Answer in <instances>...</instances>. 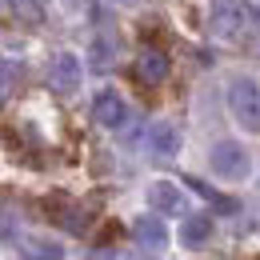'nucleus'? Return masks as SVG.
Returning <instances> with one entry per match:
<instances>
[{"label": "nucleus", "instance_id": "nucleus-1", "mask_svg": "<svg viewBox=\"0 0 260 260\" xmlns=\"http://www.w3.org/2000/svg\"><path fill=\"white\" fill-rule=\"evenodd\" d=\"M228 112H232V120L240 128L260 132V84L256 80L240 76V80L228 84Z\"/></svg>", "mask_w": 260, "mask_h": 260}, {"label": "nucleus", "instance_id": "nucleus-2", "mask_svg": "<svg viewBox=\"0 0 260 260\" xmlns=\"http://www.w3.org/2000/svg\"><path fill=\"white\" fill-rule=\"evenodd\" d=\"M208 160H212V172L224 176V180H244V176L252 172V156H248L244 144H236V140H220V144H212Z\"/></svg>", "mask_w": 260, "mask_h": 260}, {"label": "nucleus", "instance_id": "nucleus-3", "mask_svg": "<svg viewBox=\"0 0 260 260\" xmlns=\"http://www.w3.org/2000/svg\"><path fill=\"white\" fill-rule=\"evenodd\" d=\"M244 24V8L240 0H208V32L216 40H232Z\"/></svg>", "mask_w": 260, "mask_h": 260}, {"label": "nucleus", "instance_id": "nucleus-4", "mask_svg": "<svg viewBox=\"0 0 260 260\" xmlns=\"http://www.w3.org/2000/svg\"><path fill=\"white\" fill-rule=\"evenodd\" d=\"M80 76H84L80 56H72V52H56V56H52V64H48V88H52V92L72 96V92L80 88Z\"/></svg>", "mask_w": 260, "mask_h": 260}, {"label": "nucleus", "instance_id": "nucleus-5", "mask_svg": "<svg viewBox=\"0 0 260 260\" xmlns=\"http://www.w3.org/2000/svg\"><path fill=\"white\" fill-rule=\"evenodd\" d=\"M148 208L160 216H184L188 212V196L180 192V184L172 180H152L148 184Z\"/></svg>", "mask_w": 260, "mask_h": 260}, {"label": "nucleus", "instance_id": "nucleus-6", "mask_svg": "<svg viewBox=\"0 0 260 260\" xmlns=\"http://www.w3.org/2000/svg\"><path fill=\"white\" fill-rule=\"evenodd\" d=\"M92 116H96L100 128H124L128 124V104H124V96L120 92H112V88H104L96 96V104H92Z\"/></svg>", "mask_w": 260, "mask_h": 260}, {"label": "nucleus", "instance_id": "nucleus-7", "mask_svg": "<svg viewBox=\"0 0 260 260\" xmlns=\"http://www.w3.org/2000/svg\"><path fill=\"white\" fill-rule=\"evenodd\" d=\"M144 148H148L152 160H172V156L180 152V132H176V124L156 120V124L148 128V136H144Z\"/></svg>", "mask_w": 260, "mask_h": 260}, {"label": "nucleus", "instance_id": "nucleus-8", "mask_svg": "<svg viewBox=\"0 0 260 260\" xmlns=\"http://www.w3.org/2000/svg\"><path fill=\"white\" fill-rule=\"evenodd\" d=\"M132 236H136L140 248H164V244H168V228H164L160 216H136Z\"/></svg>", "mask_w": 260, "mask_h": 260}, {"label": "nucleus", "instance_id": "nucleus-9", "mask_svg": "<svg viewBox=\"0 0 260 260\" xmlns=\"http://www.w3.org/2000/svg\"><path fill=\"white\" fill-rule=\"evenodd\" d=\"M168 76V56L164 52H140L136 56V80L140 84H160Z\"/></svg>", "mask_w": 260, "mask_h": 260}, {"label": "nucleus", "instance_id": "nucleus-10", "mask_svg": "<svg viewBox=\"0 0 260 260\" xmlns=\"http://www.w3.org/2000/svg\"><path fill=\"white\" fill-rule=\"evenodd\" d=\"M208 236H212V216H188V212H184V224H180V244H184V248H200Z\"/></svg>", "mask_w": 260, "mask_h": 260}, {"label": "nucleus", "instance_id": "nucleus-11", "mask_svg": "<svg viewBox=\"0 0 260 260\" xmlns=\"http://www.w3.org/2000/svg\"><path fill=\"white\" fill-rule=\"evenodd\" d=\"M20 260H64V248L52 240H24L20 244Z\"/></svg>", "mask_w": 260, "mask_h": 260}, {"label": "nucleus", "instance_id": "nucleus-12", "mask_svg": "<svg viewBox=\"0 0 260 260\" xmlns=\"http://www.w3.org/2000/svg\"><path fill=\"white\" fill-rule=\"evenodd\" d=\"M8 4H12V12H16L20 20H28V24H40V20H44L40 0H8Z\"/></svg>", "mask_w": 260, "mask_h": 260}, {"label": "nucleus", "instance_id": "nucleus-13", "mask_svg": "<svg viewBox=\"0 0 260 260\" xmlns=\"http://www.w3.org/2000/svg\"><path fill=\"white\" fill-rule=\"evenodd\" d=\"M12 84H16V64L0 56V100H8V92H12Z\"/></svg>", "mask_w": 260, "mask_h": 260}, {"label": "nucleus", "instance_id": "nucleus-14", "mask_svg": "<svg viewBox=\"0 0 260 260\" xmlns=\"http://www.w3.org/2000/svg\"><path fill=\"white\" fill-rule=\"evenodd\" d=\"M188 184H192V188H196V192H200V196H208L212 204H220V208H232V200H228V196H220V192H212L208 184H200V180H188Z\"/></svg>", "mask_w": 260, "mask_h": 260}, {"label": "nucleus", "instance_id": "nucleus-15", "mask_svg": "<svg viewBox=\"0 0 260 260\" xmlns=\"http://www.w3.org/2000/svg\"><path fill=\"white\" fill-rule=\"evenodd\" d=\"M68 8H80V0H68Z\"/></svg>", "mask_w": 260, "mask_h": 260}, {"label": "nucleus", "instance_id": "nucleus-16", "mask_svg": "<svg viewBox=\"0 0 260 260\" xmlns=\"http://www.w3.org/2000/svg\"><path fill=\"white\" fill-rule=\"evenodd\" d=\"M116 4H132V0H116Z\"/></svg>", "mask_w": 260, "mask_h": 260}, {"label": "nucleus", "instance_id": "nucleus-17", "mask_svg": "<svg viewBox=\"0 0 260 260\" xmlns=\"http://www.w3.org/2000/svg\"><path fill=\"white\" fill-rule=\"evenodd\" d=\"M256 28H260V12H256Z\"/></svg>", "mask_w": 260, "mask_h": 260}]
</instances>
